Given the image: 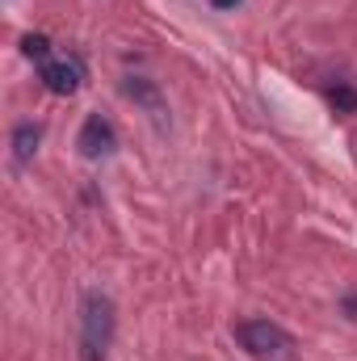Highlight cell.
<instances>
[{
    "mask_svg": "<svg viewBox=\"0 0 357 361\" xmlns=\"http://www.w3.org/2000/svg\"><path fill=\"white\" fill-rule=\"evenodd\" d=\"M109 345H114V302L92 290L80 307V361H105Z\"/></svg>",
    "mask_w": 357,
    "mask_h": 361,
    "instance_id": "6da1fadb",
    "label": "cell"
},
{
    "mask_svg": "<svg viewBox=\"0 0 357 361\" xmlns=\"http://www.w3.org/2000/svg\"><path fill=\"white\" fill-rule=\"evenodd\" d=\"M236 341L248 357L257 361H290L294 357V336L269 319H244L236 324Z\"/></svg>",
    "mask_w": 357,
    "mask_h": 361,
    "instance_id": "7a4b0ae2",
    "label": "cell"
},
{
    "mask_svg": "<svg viewBox=\"0 0 357 361\" xmlns=\"http://www.w3.org/2000/svg\"><path fill=\"white\" fill-rule=\"evenodd\" d=\"M76 147H80V156H85V160H105V156L118 147V135H114V126H109L101 114H92L89 122L80 126Z\"/></svg>",
    "mask_w": 357,
    "mask_h": 361,
    "instance_id": "3957f363",
    "label": "cell"
},
{
    "mask_svg": "<svg viewBox=\"0 0 357 361\" xmlns=\"http://www.w3.org/2000/svg\"><path fill=\"white\" fill-rule=\"evenodd\" d=\"M85 80V68L80 59H47L42 63V85L55 92V97H72Z\"/></svg>",
    "mask_w": 357,
    "mask_h": 361,
    "instance_id": "277c9868",
    "label": "cell"
},
{
    "mask_svg": "<svg viewBox=\"0 0 357 361\" xmlns=\"http://www.w3.org/2000/svg\"><path fill=\"white\" fill-rule=\"evenodd\" d=\"M126 92H131V97H135V101H139V105H143V109H147L160 126H169V105H164V97H160V89H156L152 80L131 76V80H126Z\"/></svg>",
    "mask_w": 357,
    "mask_h": 361,
    "instance_id": "5b68a950",
    "label": "cell"
},
{
    "mask_svg": "<svg viewBox=\"0 0 357 361\" xmlns=\"http://www.w3.org/2000/svg\"><path fill=\"white\" fill-rule=\"evenodd\" d=\"M38 139H42V130H38L34 122H21V126L13 130V160H17V164H30L34 152H38Z\"/></svg>",
    "mask_w": 357,
    "mask_h": 361,
    "instance_id": "8992f818",
    "label": "cell"
},
{
    "mask_svg": "<svg viewBox=\"0 0 357 361\" xmlns=\"http://www.w3.org/2000/svg\"><path fill=\"white\" fill-rule=\"evenodd\" d=\"M21 51H25V59H38V63L51 59V42H47L42 34H25V38H21Z\"/></svg>",
    "mask_w": 357,
    "mask_h": 361,
    "instance_id": "52a82bcc",
    "label": "cell"
},
{
    "mask_svg": "<svg viewBox=\"0 0 357 361\" xmlns=\"http://www.w3.org/2000/svg\"><path fill=\"white\" fill-rule=\"evenodd\" d=\"M328 97H332L337 114H357V89H349V85H337Z\"/></svg>",
    "mask_w": 357,
    "mask_h": 361,
    "instance_id": "ba28073f",
    "label": "cell"
},
{
    "mask_svg": "<svg viewBox=\"0 0 357 361\" xmlns=\"http://www.w3.org/2000/svg\"><path fill=\"white\" fill-rule=\"evenodd\" d=\"M345 315H353V319H357V294H349V298H345Z\"/></svg>",
    "mask_w": 357,
    "mask_h": 361,
    "instance_id": "9c48e42d",
    "label": "cell"
},
{
    "mask_svg": "<svg viewBox=\"0 0 357 361\" xmlns=\"http://www.w3.org/2000/svg\"><path fill=\"white\" fill-rule=\"evenodd\" d=\"M210 4H214V8H236L240 0H210Z\"/></svg>",
    "mask_w": 357,
    "mask_h": 361,
    "instance_id": "30bf717a",
    "label": "cell"
}]
</instances>
